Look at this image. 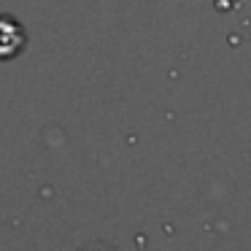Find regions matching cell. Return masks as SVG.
Segmentation results:
<instances>
[{
	"label": "cell",
	"instance_id": "cell-1",
	"mask_svg": "<svg viewBox=\"0 0 251 251\" xmlns=\"http://www.w3.org/2000/svg\"><path fill=\"white\" fill-rule=\"evenodd\" d=\"M25 44V33L14 19L0 17V57H14Z\"/></svg>",
	"mask_w": 251,
	"mask_h": 251
}]
</instances>
